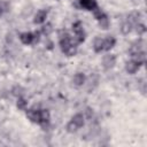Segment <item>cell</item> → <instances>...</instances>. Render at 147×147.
<instances>
[{
    "label": "cell",
    "mask_w": 147,
    "mask_h": 147,
    "mask_svg": "<svg viewBox=\"0 0 147 147\" xmlns=\"http://www.w3.org/2000/svg\"><path fill=\"white\" fill-rule=\"evenodd\" d=\"M116 62H117V57L115 54H106L102 57L101 64H102L105 70H111L115 67Z\"/></svg>",
    "instance_id": "cell-1"
},
{
    "label": "cell",
    "mask_w": 147,
    "mask_h": 147,
    "mask_svg": "<svg viewBox=\"0 0 147 147\" xmlns=\"http://www.w3.org/2000/svg\"><path fill=\"white\" fill-rule=\"evenodd\" d=\"M39 109H40V108H36V107H32V108L26 109V110H25L26 118H28L30 122L38 124V122H39Z\"/></svg>",
    "instance_id": "cell-2"
},
{
    "label": "cell",
    "mask_w": 147,
    "mask_h": 147,
    "mask_svg": "<svg viewBox=\"0 0 147 147\" xmlns=\"http://www.w3.org/2000/svg\"><path fill=\"white\" fill-rule=\"evenodd\" d=\"M78 5L82 9L88 10V11H93L98 7L96 0H78Z\"/></svg>",
    "instance_id": "cell-3"
},
{
    "label": "cell",
    "mask_w": 147,
    "mask_h": 147,
    "mask_svg": "<svg viewBox=\"0 0 147 147\" xmlns=\"http://www.w3.org/2000/svg\"><path fill=\"white\" fill-rule=\"evenodd\" d=\"M47 16H48V11L46 9L37 10V13L33 16V23L34 24H44L47 20Z\"/></svg>",
    "instance_id": "cell-4"
},
{
    "label": "cell",
    "mask_w": 147,
    "mask_h": 147,
    "mask_svg": "<svg viewBox=\"0 0 147 147\" xmlns=\"http://www.w3.org/2000/svg\"><path fill=\"white\" fill-rule=\"evenodd\" d=\"M20 40L23 45H32L34 44V33L30 31H25L20 33Z\"/></svg>",
    "instance_id": "cell-5"
},
{
    "label": "cell",
    "mask_w": 147,
    "mask_h": 147,
    "mask_svg": "<svg viewBox=\"0 0 147 147\" xmlns=\"http://www.w3.org/2000/svg\"><path fill=\"white\" fill-rule=\"evenodd\" d=\"M49 119H51L49 110H47V109H39V122H38V124L41 125L42 127H45L49 123Z\"/></svg>",
    "instance_id": "cell-6"
},
{
    "label": "cell",
    "mask_w": 147,
    "mask_h": 147,
    "mask_svg": "<svg viewBox=\"0 0 147 147\" xmlns=\"http://www.w3.org/2000/svg\"><path fill=\"white\" fill-rule=\"evenodd\" d=\"M140 64H138L136 61H133L132 59L131 60H129L126 63H125V71L129 74V75H134V74H137L138 71H139V69H140Z\"/></svg>",
    "instance_id": "cell-7"
},
{
    "label": "cell",
    "mask_w": 147,
    "mask_h": 147,
    "mask_svg": "<svg viewBox=\"0 0 147 147\" xmlns=\"http://www.w3.org/2000/svg\"><path fill=\"white\" fill-rule=\"evenodd\" d=\"M86 79L87 78H86V75L84 72H76L72 76V84L76 87H80L86 83Z\"/></svg>",
    "instance_id": "cell-8"
},
{
    "label": "cell",
    "mask_w": 147,
    "mask_h": 147,
    "mask_svg": "<svg viewBox=\"0 0 147 147\" xmlns=\"http://www.w3.org/2000/svg\"><path fill=\"white\" fill-rule=\"evenodd\" d=\"M116 38L114 36H107L106 38H103V51L105 52H109L111 51L115 45H116Z\"/></svg>",
    "instance_id": "cell-9"
},
{
    "label": "cell",
    "mask_w": 147,
    "mask_h": 147,
    "mask_svg": "<svg viewBox=\"0 0 147 147\" xmlns=\"http://www.w3.org/2000/svg\"><path fill=\"white\" fill-rule=\"evenodd\" d=\"M131 59L133 61H136L138 64L144 65L146 63V53H145V51H139L137 53L131 54Z\"/></svg>",
    "instance_id": "cell-10"
},
{
    "label": "cell",
    "mask_w": 147,
    "mask_h": 147,
    "mask_svg": "<svg viewBox=\"0 0 147 147\" xmlns=\"http://www.w3.org/2000/svg\"><path fill=\"white\" fill-rule=\"evenodd\" d=\"M92 48L94 51V53H101L103 52V38L101 37H95L94 40H93V45H92Z\"/></svg>",
    "instance_id": "cell-11"
},
{
    "label": "cell",
    "mask_w": 147,
    "mask_h": 147,
    "mask_svg": "<svg viewBox=\"0 0 147 147\" xmlns=\"http://www.w3.org/2000/svg\"><path fill=\"white\" fill-rule=\"evenodd\" d=\"M85 116H84V114L83 113H77V114H75L72 117H71V121L80 129V127H83L84 125H85Z\"/></svg>",
    "instance_id": "cell-12"
},
{
    "label": "cell",
    "mask_w": 147,
    "mask_h": 147,
    "mask_svg": "<svg viewBox=\"0 0 147 147\" xmlns=\"http://www.w3.org/2000/svg\"><path fill=\"white\" fill-rule=\"evenodd\" d=\"M98 24H99L100 29H102V30H108V29H109V26H110V21H109V18H108L107 14H105L100 20H98Z\"/></svg>",
    "instance_id": "cell-13"
},
{
    "label": "cell",
    "mask_w": 147,
    "mask_h": 147,
    "mask_svg": "<svg viewBox=\"0 0 147 147\" xmlns=\"http://www.w3.org/2000/svg\"><path fill=\"white\" fill-rule=\"evenodd\" d=\"M77 52H78V49H77V45H76V44H72V45H70L68 48H65L62 53H63L65 56L71 57V56H75V55L77 54Z\"/></svg>",
    "instance_id": "cell-14"
},
{
    "label": "cell",
    "mask_w": 147,
    "mask_h": 147,
    "mask_svg": "<svg viewBox=\"0 0 147 147\" xmlns=\"http://www.w3.org/2000/svg\"><path fill=\"white\" fill-rule=\"evenodd\" d=\"M16 107H17L18 110L25 111L28 109V101H26V99L23 98V96H18L17 100H16Z\"/></svg>",
    "instance_id": "cell-15"
},
{
    "label": "cell",
    "mask_w": 147,
    "mask_h": 147,
    "mask_svg": "<svg viewBox=\"0 0 147 147\" xmlns=\"http://www.w3.org/2000/svg\"><path fill=\"white\" fill-rule=\"evenodd\" d=\"M72 31H74V34H77V33H82V32H85L84 31V26H83V23L82 21H76L72 23Z\"/></svg>",
    "instance_id": "cell-16"
},
{
    "label": "cell",
    "mask_w": 147,
    "mask_h": 147,
    "mask_svg": "<svg viewBox=\"0 0 147 147\" xmlns=\"http://www.w3.org/2000/svg\"><path fill=\"white\" fill-rule=\"evenodd\" d=\"M134 30H136V33L141 37V36H144V34L146 33L147 28H146V25H145L144 23L138 22V23H136V25H134Z\"/></svg>",
    "instance_id": "cell-17"
},
{
    "label": "cell",
    "mask_w": 147,
    "mask_h": 147,
    "mask_svg": "<svg viewBox=\"0 0 147 147\" xmlns=\"http://www.w3.org/2000/svg\"><path fill=\"white\" fill-rule=\"evenodd\" d=\"M132 28H133V24H131L129 21H126V22L122 23V25H121L119 29H121V32L123 34H129L132 31Z\"/></svg>",
    "instance_id": "cell-18"
},
{
    "label": "cell",
    "mask_w": 147,
    "mask_h": 147,
    "mask_svg": "<svg viewBox=\"0 0 147 147\" xmlns=\"http://www.w3.org/2000/svg\"><path fill=\"white\" fill-rule=\"evenodd\" d=\"M79 130V127L70 119L68 123H67V125H65V131L68 132V133H75V132H77Z\"/></svg>",
    "instance_id": "cell-19"
},
{
    "label": "cell",
    "mask_w": 147,
    "mask_h": 147,
    "mask_svg": "<svg viewBox=\"0 0 147 147\" xmlns=\"http://www.w3.org/2000/svg\"><path fill=\"white\" fill-rule=\"evenodd\" d=\"M52 31H53V28H52V24L51 23H44L42 24V26H41V33L42 34H45V36H49L51 33H52Z\"/></svg>",
    "instance_id": "cell-20"
},
{
    "label": "cell",
    "mask_w": 147,
    "mask_h": 147,
    "mask_svg": "<svg viewBox=\"0 0 147 147\" xmlns=\"http://www.w3.org/2000/svg\"><path fill=\"white\" fill-rule=\"evenodd\" d=\"M105 14H106V13H105V11H103L101 8H99V6H98V7H96V8L93 10V15H94V18H95L96 21H98V20H100V18H101V17H102Z\"/></svg>",
    "instance_id": "cell-21"
},
{
    "label": "cell",
    "mask_w": 147,
    "mask_h": 147,
    "mask_svg": "<svg viewBox=\"0 0 147 147\" xmlns=\"http://www.w3.org/2000/svg\"><path fill=\"white\" fill-rule=\"evenodd\" d=\"M23 91V88L21 87V86H15L13 90H11V93H13V95H15V96H22V92Z\"/></svg>",
    "instance_id": "cell-22"
},
{
    "label": "cell",
    "mask_w": 147,
    "mask_h": 147,
    "mask_svg": "<svg viewBox=\"0 0 147 147\" xmlns=\"http://www.w3.org/2000/svg\"><path fill=\"white\" fill-rule=\"evenodd\" d=\"M84 116H85V118H92V116H93V109L91 108V107H86L85 108V110H84Z\"/></svg>",
    "instance_id": "cell-23"
},
{
    "label": "cell",
    "mask_w": 147,
    "mask_h": 147,
    "mask_svg": "<svg viewBox=\"0 0 147 147\" xmlns=\"http://www.w3.org/2000/svg\"><path fill=\"white\" fill-rule=\"evenodd\" d=\"M3 13H5V10H3V8H2V7H1V5H0V17L2 16V14H3Z\"/></svg>",
    "instance_id": "cell-24"
}]
</instances>
